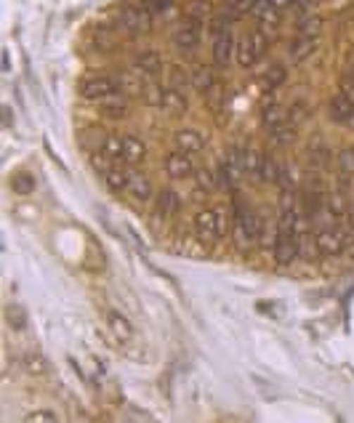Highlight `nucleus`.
<instances>
[{"instance_id": "obj_16", "label": "nucleus", "mask_w": 354, "mask_h": 423, "mask_svg": "<svg viewBox=\"0 0 354 423\" xmlns=\"http://www.w3.org/2000/svg\"><path fill=\"white\" fill-rule=\"evenodd\" d=\"M99 115L107 118V120H122V118L128 115V104L122 101L120 94H115V96L99 101Z\"/></svg>"}, {"instance_id": "obj_2", "label": "nucleus", "mask_w": 354, "mask_h": 423, "mask_svg": "<svg viewBox=\"0 0 354 423\" xmlns=\"http://www.w3.org/2000/svg\"><path fill=\"white\" fill-rule=\"evenodd\" d=\"M267 51H269L267 32L264 30H251V32L240 35V40H237V64L243 70H251L256 61L264 59Z\"/></svg>"}, {"instance_id": "obj_12", "label": "nucleus", "mask_w": 354, "mask_h": 423, "mask_svg": "<svg viewBox=\"0 0 354 423\" xmlns=\"http://www.w3.org/2000/svg\"><path fill=\"white\" fill-rule=\"evenodd\" d=\"M128 194L134 197L136 203H149L152 200V194H155V187L149 182L144 173H139V170H131V179H128Z\"/></svg>"}, {"instance_id": "obj_13", "label": "nucleus", "mask_w": 354, "mask_h": 423, "mask_svg": "<svg viewBox=\"0 0 354 423\" xmlns=\"http://www.w3.org/2000/svg\"><path fill=\"white\" fill-rule=\"evenodd\" d=\"M165 173H168L171 179H189V176L195 173V165H192L189 155H184V152H173V155L165 158Z\"/></svg>"}, {"instance_id": "obj_31", "label": "nucleus", "mask_w": 354, "mask_h": 423, "mask_svg": "<svg viewBox=\"0 0 354 423\" xmlns=\"http://www.w3.org/2000/svg\"><path fill=\"white\" fill-rule=\"evenodd\" d=\"M322 32V19L320 16H306L301 27H298V35H306V37H320Z\"/></svg>"}, {"instance_id": "obj_26", "label": "nucleus", "mask_w": 354, "mask_h": 423, "mask_svg": "<svg viewBox=\"0 0 354 423\" xmlns=\"http://www.w3.org/2000/svg\"><path fill=\"white\" fill-rule=\"evenodd\" d=\"M6 320H8V325H11L13 330H25L27 327V312L19 303H8V306H6Z\"/></svg>"}, {"instance_id": "obj_28", "label": "nucleus", "mask_w": 354, "mask_h": 423, "mask_svg": "<svg viewBox=\"0 0 354 423\" xmlns=\"http://www.w3.org/2000/svg\"><path fill=\"white\" fill-rule=\"evenodd\" d=\"M213 83H216V77H213V70H210V67H200V70H195V75H192V85H195L200 94H206Z\"/></svg>"}, {"instance_id": "obj_7", "label": "nucleus", "mask_w": 354, "mask_h": 423, "mask_svg": "<svg viewBox=\"0 0 354 423\" xmlns=\"http://www.w3.org/2000/svg\"><path fill=\"white\" fill-rule=\"evenodd\" d=\"M115 94H120L118 83L112 77H94L80 85V96L91 99V101H101V99H110Z\"/></svg>"}, {"instance_id": "obj_29", "label": "nucleus", "mask_w": 354, "mask_h": 423, "mask_svg": "<svg viewBox=\"0 0 354 423\" xmlns=\"http://www.w3.org/2000/svg\"><path fill=\"white\" fill-rule=\"evenodd\" d=\"M195 179H197V187H200V192H206V194H210L213 189H216V173L213 170H208V168H200V170H195Z\"/></svg>"}, {"instance_id": "obj_34", "label": "nucleus", "mask_w": 354, "mask_h": 423, "mask_svg": "<svg viewBox=\"0 0 354 423\" xmlns=\"http://www.w3.org/2000/svg\"><path fill=\"white\" fill-rule=\"evenodd\" d=\"M13 189L19 194H32L35 192V182H32V176L30 173H16L13 176Z\"/></svg>"}, {"instance_id": "obj_25", "label": "nucleus", "mask_w": 354, "mask_h": 423, "mask_svg": "<svg viewBox=\"0 0 354 423\" xmlns=\"http://www.w3.org/2000/svg\"><path fill=\"white\" fill-rule=\"evenodd\" d=\"M320 208H322V194H320L317 187H309L304 192V210L309 218H315L320 213Z\"/></svg>"}, {"instance_id": "obj_27", "label": "nucleus", "mask_w": 354, "mask_h": 423, "mask_svg": "<svg viewBox=\"0 0 354 423\" xmlns=\"http://www.w3.org/2000/svg\"><path fill=\"white\" fill-rule=\"evenodd\" d=\"M285 77H288V72H285V67L282 64H272L267 70V75H264V88H269V91H274L277 85L285 83Z\"/></svg>"}, {"instance_id": "obj_39", "label": "nucleus", "mask_w": 354, "mask_h": 423, "mask_svg": "<svg viewBox=\"0 0 354 423\" xmlns=\"http://www.w3.org/2000/svg\"><path fill=\"white\" fill-rule=\"evenodd\" d=\"M309 158H312V165H325V160H328V149L322 144H312V149H309Z\"/></svg>"}, {"instance_id": "obj_38", "label": "nucleus", "mask_w": 354, "mask_h": 423, "mask_svg": "<svg viewBox=\"0 0 354 423\" xmlns=\"http://www.w3.org/2000/svg\"><path fill=\"white\" fill-rule=\"evenodd\" d=\"M27 421L30 423H56L59 421V415H56V412H51V410H37V412H32Z\"/></svg>"}, {"instance_id": "obj_5", "label": "nucleus", "mask_w": 354, "mask_h": 423, "mask_svg": "<svg viewBox=\"0 0 354 423\" xmlns=\"http://www.w3.org/2000/svg\"><path fill=\"white\" fill-rule=\"evenodd\" d=\"M203 40V22L197 16H187L176 30V46L182 51H195Z\"/></svg>"}, {"instance_id": "obj_30", "label": "nucleus", "mask_w": 354, "mask_h": 423, "mask_svg": "<svg viewBox=\"0 0 354 423\" xmlns=\"http://www.w3.org/2000/svg\"><path fill=\"white\" fill-rule=\"evenodd\" d=\"M206 99H208V107L219 112V109L224 107V83H219V80H216V83H213L206 91Z\"/></svg>"}, {"instance_id": "obj_21", "label": "nucleus", "mask_w": 354, "mask_h": 423, "mask_svg": "<svg viewBox=\"0 0 354 423\" xmlns=\"http://www.w3.org/2000/svg\"><path fill=\"white\" fill-rule=\"evenodd\" d=\"M224 176L229 179V184H237L245 176V165H243V152H229L227 160H224Z\"/></svg>"}, {"instance_id": "obj_9", "label": "nucleus", "mask_w": 354, "mask_h": 423, "mask_svg": "<svg viewBox=\"0 0 354 423\" xmlns=\"http://www.w3.org/2000/svg\"><path fill=\"white\" fill-rule=\"evenodd\" d=\"M203 146H206V136L197 131V128H179L176 131V149L184 152V155H197V152H203Z\"/></svg>"}, {"instance_id": "obj_3", "label": "nucleus", "mask_w": 354, "mask_h": 423, "mask_svg": "<svg viewBox=\"0 0 354 423\" xmlns=\"http://www.w3.org/2000/svg\"><path fill=\"white\" fill-rule=\"evenodd\" d=\"M224 232H227V224L219 208H206L195 216V237L203 245H216Z\"/></svg>"}, {"instance_id": "obj_4", "label": "nucleus", "mask_w": 354, "mask_h": 423, "mask_svg": "<svg viewBox=\"0 0 354 423\" xmlns=\"http://www.w3.org/2000/svg\"><path fill=\"white\" fill-rule=\"evenodd\" d=\"M232 237L243 251L253 248L256 240L261 237V224H258L256 213H251L248 208H237V210H234V221H232Z\"/></svg>"}, {"instance_id": "obj_24", "label": "nucleus", "mask_w": 354, "mask_h": 423, "mask_svg": "<svg viewBox=\"0 0 354 423\" xmlns=\"http://www.w3.org/2000/svg\"><path fill=\"white\" fill-rule=\"evenodd\" d=\"M258 179L267 184H274L280 182V168H277V163L269 158V155H261V168H258Z\"/></svg>"}, {"instance_id": "obj_22", "label": "nucleus", "mask_w": 354, "mask_h": 423, "mask_svg": "<svg viewBox=\"0 0 354 423\" xmlns=\"http://www.w3.org/2000/svg\"><path fill=\"white\" fill-rule=\"evenodd\" d=\"M107 322H110L112 333H115L118 339L131 341V336H134V327H131V322H128V317L120 315V312H107Z\"/></svg>"}, {"instance_id": "obj_11", "label": "nucleus", "mask_w": 354, "mask_h": 423, "mask_svg": "<svg viewBox=\"0 0 354 423\" xmlns=\"http://www.w3.org/2000/svg\"><path fill=\"white\" fill-rule=\"evenodd\" d=\"M343 245H346V234L341 229H336V227H328V229H322L317 234V251L322 255L341 253Z\"/></svg>"}, {"instance_id": "obj_6", "label": "nucleus", "mask_w": 354, "mask_h": 423, "mask_svg": "<svg viewBox=\"0 0 354 423\" xmlns=\"http://www.w3.org/2000/svg\"><path fill=\"white\" fill-rule=\"evenodd\" d=\"M152 13L155 11L149 8V3H134L122 11V25L134 30V32H144V30L152 27Z\"/></svg>"}, {"instance_id": "obj_32", "label": "nucleus", "mask_w": 354, "mask_h": 423, "mask_svg": "<svg viewBox=\"0 0 354 423\" xmlns=\"http://www.w3.org/2000/svg\"><path fill=\"white\" fill-rule=\"evenodd\" d=\"M243 165L248 176H256L258 179V168H261V155H256V149H243Z\"/></svg>"}, {"instance_id": "obj_33", "label": "nucleus", "mask_w": 354, "mask_h": 423, "mask_svg": "<svg viewBox=\"0 0 354 423\" xmlns=\"http://www.w3.org/2000/svg\"><path fill=\"white\" fill-rule=\"evenodd\" d=\"M25 370L32 375H43L49 370V365H46V357H40V354H30L25 357Z\"/></svg>"}, {"instance_id": "obj_14", "label": "nucleus", "mask_w": 354, "mask_h": 423, "mask_svg": "<svg viewBox=\"0 0 354 423\" xmlns=\"http://www.w3.org/2000/svg\"><path fill=\"white\" fill-rule=\"evenodd\" d=\"M330 120L333 122H341V125H346V122H352L354 118V99H349L346 94H339V96L330 99Z\"/></svg>"}, {"instance_id": "obj_35", "label": "nucleus", "mask_w": 354, "mask_h": 423, "mask_svg": "<svg viewBox=\"0 0 354 423\" xmlns=\"http://www.w3.org/2000/svg\"><path fill=\"white\" fill-rule=\"evenodd\" d=\"M120 144H122V136H107V141L101 146V152H107L112 160H120Z\"/></svg>"}, {"instance_id": "obj_20", "label": "nucleus", "mask_w": 354, "mask_h": 423, "mask_svg": "<svg viewBox=\"0 0 354 423\" xmlns=\"http://www.w3.org/2000/svg\"><path fill=\"white\" fill-rule=\"evenodd\" d=\"M179 208H182V200H179V194L173 192L171 187H168V189H160L158 192V213L160 216H173V213H179Z\"/></svg>"}, {"instance_id": "obj_19", "label": "nucleus", "mask_w": 354, "mask_h": 423, "mask_svg": "<svg viewBox=\"0 0 354 423\" xmlns=\"http://www.w3.org/2000/svg\"><path fill=\"white\" fill-rule=\"evenodd\" d=\"M136 67L144 77H158L160 70H163V59H160L158 51H144L139 59H136Z\"/></svg>"}, {"instance_id": "obj_10", "label": "nucleus", "mask_w": 354, "mask_h": 423, "mask_svg": "<svg viewBox=\"0 0 354 423\" xmlns=\"http://www.w3.org/2000/svg\"><path fill=\"white\" fill-rule=\"evenodd\" d=\"M147 158V146L141 139L136 136H122V144H120V163L122 165H139L144 163Z\"/></svg>"}, {"instance_id": "obj_37", "label": "nucleus", "mask_w": 354, "mask_h": 423, "mask_svg": "<svg viewBox=\"0 0 354 423\" xmlns=\"http://www.w3.org/2000/svg\"><path fill=\"white\" fill-rule=\"evenodd\" d=\"M293 131H296V128L291 125V120H288V122H282L280 128H274V131H272V136H274L280 144H288V141H293Z\"/></svg>"}, {"instance_id": "obj_15", "label": "nucleus", "mask_w": 354, "mask_h": 423, "mask_svg": "<svg viewBox=\"0 0 354 423\" xmlns=\"http://www.w3.org/2000/svg\"><path fill=\"white\" fill-rule=\"evenodd\" d=\"M291 118H288V112H285V107H282L280 101H272L269 99L267 104L261 107V122L267 125L269 131H274V128H280L282 122H288Z\"/></svg>"}, {"instance_id": "obj_17", "label": "nucleus", "mask_w": 354, "mask_h": 423, "mask_svg": "<svg viewBox=\"0 0 354 423\" xmlns=\"http://www.w3.org/2000/svg\"><path fill=\"white\" fill-rule=\"evenodd\" d=\"M320 49V37H306V35H298L291 43V59L293 61H306L315 56V51Z\"/></svg>"}, {"instance_id": "obj_23", "label": "nucleus", "mask_w": 354, "mask_h": 423, "mask_svg": "<svg viewBox=\"0 0 354 423\" xmlns=\"http://www.w3.org/2000/svg\"><path fill=\"white\" fill-rule=\"evenodd\" d=\"M253 3H256V0H224L221 16H227L229 22H234V19H240V16L253 11Z\"/></svg>"}, {"instance_id": "obj_18", "label": "nucleus", "mask_w": 354, "mask_h": 423, "mask_svg": "<svg viewBox=\"0 0 354 423\" xmlns=\"http://www.w3.org/2000/svg\"><path fill=\"white\" fill-rule=\"evenodd\" d=\"M101 176H104V182L110 187L112 192H122L125 187H128V179H131V170L122 168V165H115L112 163L107 170H101Z\"/></svg>"}, {"instance_id": "obj_1", "label": "nucleus", "mask_w": 354, "mask_h": 423, "mask_svg": "<svg viewBox=\"0 0 354 423\" xmlns=\"http://www.w3.org/2000/svg\"><path fill=\"white\" fill-rule=\"evenodd\" d=\"M210 40H213V61H216V67H229L234 53H237V40H234V32L227 16H219L210 25Z\"/></svg>"}, {"instance_id": "obj_8", "label": "nucleus", "mask_w": 354, "mask_h": 423, "mask_svg": "<svg viewBox=\"0 0 354 423\" xmlns=\"http://www.w3.org/2000/svg\"><path fill=\"white\" fill-rule=\"evenodd\" d=\"M160 107H163L165 115H171V118H182L189 104H187V96H184L176 85H165V88L160 91Z\"/></svg>"}, {"instance_id": "obj_36", "label": "nucleus", "mask_w": 354, "mask_h": 423, "mask_svg": "<svg viewBox=\"0 0 354 423\" xmlns=\"http://www.w3.org/2000/svg\"><path fill=\"white\" fill-rule=\"evenodd\" d=\"M339 170L343 176H352L354 173V149H343L341 158H339Z\"/></svg>"}, {"instance_id": "obj_40", "label": "nucleus", "mask_w": 354, "mask_h": 423, "mask_svg": "<svg viewBox=\"0 0 354 423\" xmlns=\"http://www.w3.org/2000/svg\"><path fill=\"white\" fill-rule=\"evenodd\" d=\"M291 3H296V0H272V6H274L277 11H280V8H288Z\"/></svg>"}]
</instances>
